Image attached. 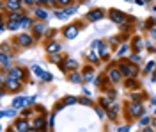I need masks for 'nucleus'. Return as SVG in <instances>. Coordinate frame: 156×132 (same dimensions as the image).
Wrapping results in <instances>:
<instances>
[{"mask_svg":"<svg viewBox=\"0 0 156 132\" xmlns=\"http://www.w3.org/2000/svg\"><path fill=\"white\" fill-rule=\"evenodd\" d=\"M117 66H119V70H121V73H122V77L124 79H136L138 77V73H140V68L136 66L133 61H119L117 62Z\"/></svg>","mask_w":156,"mask_h":132,"instance_id":"nucleus-1","label":"nucleus"},{"mask_svg":"<svg viewBox=\"0 0 156 132\" xmlns=\"http://www.w3.org/2000/svg\"><path fill=\"white\" fill-rule=\"evenodd\" d=\"M124 112H126L128 120H136L144 114V105L140 102H128L124 105Z\"/></svg>","mask_w":156,"mask_h":132,"instance_id":"nucleus-2","label":"nucleus"},{"mask_svg":"<svg viewBox=\"0 0 156 132\" xmlns=\"http://www.w3.org/2000/svg\"><path fill=\"white\" fill-rule=\"evenodd\" d=\"M14 43H16L18 47H21V48H30V47L36 43V38L30 36L29 32H21V34H18V36L14 38Z\"/></svg>","mask_w":156,"mask_h":132,"instance_id":"nucleus-3","label":"nucleus"},{"mask_svg":"<svg viewBox=\"0 0 156 132\" xmlns=\"http://www.w3.org/2000/svg\"><path fill=\"white\" fill-rule=\"evenodd\" d=\"M107 75H108V79H110V82H112V84H119V82H122V79H124L117 64H112V66L108 68Z\"/></svg>","mask_w":156,"mask_h":132,"instance_id":"nucleus-4","label":"nucleus"},{"mask_svg":"<svg viewBox=\"0 0 156 132\" xmlns=\"http://www.w3.org/2000/svg\"><path fill=\"white\" fill-rule=\"evenodd\" d=\"M108 16H110V20L114 21V23H117V25H122L126 20H129V16L124 14L122 11H119V9H110L108 11Z\"/></svg>","mask_w":156,"mask_h":132,"instance_id":"nucleus-5","label":"nucleus"},{"mask_svg":"<svg viewBox=\"0 0 156 132\" xmlns=\"http://www.w3.org/2000/svg\"><path fill=\"white\" fill-rule=\"evenodd\" d=\"M12 129H14V132H27L29 129H32L30 127V122L29 118H18V120H14V123H12Z\"/></svg>","mask_w":156,"mask_h":132,"instance_id":"nucleus-6","label":"nucleus"},{"mask_svg":"<svg viewBox=\"0 0 156 132\" xmlns=\"http://www.w3.org/2000/svg\"><path fill=\"white\" fill-rule=\"evenodd\" d=\"M9 75L11 79H18V81H25V77L29 75V71L25 70V68H21V66H12L9 70Z\"/></svg>","mask_w":156,"mask_h":132,"instance_id":"nucleus-7","label":"nucleus"},{"mask_svg":"<svg viewBox=\"0 0 156 132\" xmlns=\"http://www.w3.org/2000/svg\"><path fill=\"white\" fill-rule=\"evenodd\" d=\"M2 11H9V13L21 11V0H4V4H2Z\"/></svg>","mask_w":156,"mask_h":132,"instance_id":"nucleus-8","label":"nucleus"},{"mask_svg":"<svg viewBox=\"0 0 156 132\" xmlns=\"http://www.w3.org/2000/svg\"><path fill=\"white\" fill-rule=\"evenodd\" d=\"M12 54L11 52H0V66L2 70H11L12 68Z\"/></svg>","mask_w":156,"mask_h":132,"instance_id":"nucleus-9","label":"nucleus"},{"mask_svg":"<svg viewBox=\"0 0 156 132\" xmlns=\"http://www.w3.org/2000/svg\"><path fill=\"white\" fill-rule=\"evenodd\" d=\"M2 88H5V89H9V91H14L18 93L21 91V88H23V84H21V81H18V79H7V82H5V86H2Z\"/></svg>","mask_w":156,"mask_h":132,"instance_id":"nucleus-10","label":"nucleus"},{"mask_svg":"<svg viewBox=\"0 0 156 132\" xmlns=\"http://www.w3.org/2000/svg\"><path fill=\"white\" fill-rule=\"evenodd\" d=\"M80 23H71V25H68L66 29H64V36L68 38V40H73V38H76L78 31H80Z\"/></svg>","mask_w":156,"mask_h":132,"instance_id":"nucleus-11","label":"nucleus"},{"mask_svg":"<svg viewBox=\"0 0 156 132\" xmlns=\"http://www.w3.org/2000/svg\"><path fill=\"white\" fill-rule=\"evenodd\" d=\"M89 21H99L101 18H105V11L103 9H90L85 16Z\"/></svg>","mask_w":156,"mask_h":132,"instance_id":"nucleus-12","label":"nucleus"},{"mask_svg":"<svg viewBox=\"0 0 156 132\" xmlns=\"http://www.w3.org/2000/svg\"><path fill=\"white\" fill-rule=\"evenodd\" d=\"M32 129H36V130H39V132H44V129H46V118L36 116V118L32 120Z\"/></svg>","mask_w":156,"mask_h":132,"instance_id":"nucleus-13","label":"nucleus"},{"mask_svg":"<svg viewBox=\"0 0 156 132\" xmlns=\"http://www.w3.org/2000/svg\"><path fill=\"white\" fill-rule=\"evenodd\" d=\"M44 50H46L48 55H51V54H58V52L62 50V45H60L58 41H48V45L44 47Z\"/></svg>","mask_w":156,"mask_h":132,"instance_id":"nucleus-14","label":"nucleus"},{"mask_svg":"<svg viewBox=\"0 0 156 132\" xmlns=\"http://www.w3.org/2000/svg\"><path fill=\"white\" fill-rule=\"evenodd\" d=\"M124 88H126V89H129V91H136V89H140V82L136 81V79H133V77H131V79H124Z\"/></svg>","mask_w":156,"mask_h":132,"instance_id":"nucleus-15","label":"nucleus"},{"mask_svg":"<svg viewBox=\"0 0 156 132\" xmlns=\"http://www.w3.org/2000/svg\"><path fill=\"white\" fill-rule=\"evenodd\" d=\"M32 31H34V38H36V40H41V38L44 36V31H46V27H44V23H34Z\"/></svg>","mask_w":156,"mask_h":132,"instance_id":"nucleus-16","label":"nucleus"},{"mask_svg":"<svg viewBox=\"0 0 156 132\" xmlns=\"http://www.w3.org/2000/svg\"><path fill=\"white\" fill-rule=\"evenodd\" d=\"M25 18V14L21 13V11H16V13H9V16L5 18L7 21H18V23H21V20Z\"/></svg>","mask_w":156,"mask_h":132,"instance_id":"nucleus-17","label":"nucleus"},{"mask_svg":"<svg viewBox=\"0 0 156 132\" xmlns=\"http://www.w3.org/2000/svg\"><path fill=\"white\" fill-rule=\"evenodd\" d=\"M142 48H144V41H142V38L135 36V38H133V50H135V54H140Z\"/></svg>","mask_w":156,"mask_h":132,"instance_id":"nucleus-18","label":"nucleus"},{"mask_svg":"<svg viewBox=\"0 0 156 132\" xmlns=\"http://www.w3.org/2000/svg\"><path fill=\"white\" fill-rule=\"evenodd\" d=\"M85 57H87L89 61L92 62V64H96V62H99V59H101V57L98 55V52H94V50L87 52V54H85Z\"/></svg>","mask_w":156,"mask_h":132,"instance_id":"nucleus-19","label":"nucleus"},{"mask_svg":"<svg viewBox=\"0 0 156 132\" xmlns=\"http://www.w3.org/2000/svg\"><path fill=\"white\" fill-rule=\"evenodd\" d=\"M27 102H32V100H30V98L27 100V98L20 96V98H16V100H12V107H14V109H18V107H23V105H25Z\"/></svg>","mask_w":156,"mask_h":132,"instance_id":"nucleus-20","label":"nucleus"},{"mask_svg":"<svg viewBox=\"0 0 156 132\" xmlns=\"http://www.w3.org/2000/svg\"><path fill=\"white\" fill-rule=\"evenodd\" d=\"M117 111H119V105H117V104H114V105H112V109L107 112L108 118H110L112 122H114V120H117Z\"/></svg>","mask_w":156,"mask_h":132,"instance_id":"nucleus-21","label":"nucleus"},{"mask_svg":"<svg viewBox=\"0 0 156 132\" xmlns=\"http://www.w3.org/2000/svg\"><path fill=\"white\" fill-rule=\"evenodd\" d=\"M68 79H69L71 82L78 84V82H82V79H83V77H82L80 73H76V71H73V73H69V75H68Z\"/></svg>","mask_w":156,"mask_h":132,"instance_id":"nucleus-22","label":"nucleus"},{"mask_svg":"<svg viewBox=\"0 0 156 132\" xmlns=\"http://www.w3.org/2000/svg\"><path fill=\"white\" fill-rule=\"evenodd\" d=\"M110 105H112V102H110V98H99V107H103V109H107V112L110 111Z\"/></svg>","mask_w":156,"mask_h":132,"instance_id":"nucleus-23","label":"nucleus"},{"mask_svg":"<svg viewBox=\"0 0 156 132\" xmlns=\"http://www.w3.org/2000/svg\"><path fill=\"white\" fill-rule=\"evenodd\" d=\"M36 16H37L39 20H48V13H46V11L44 9H41V7H37V9H36Z\"/></svg>","mask_w":156,"mask_h":132,"instance_id":"nucleus-24","label":"nucleus"},{"mask_svg":"<svg viewBox=\"0 0 156 132\" xmlns=\"http://www.w3.org/2000/svg\"><path fill=\"white\" fill-rule=\"evenodd\" d=\"M151 122H153V118H149V116H142V120H140V127L146 129V127L151 125Z\"/></svg>","mask_w":156,"mask_h":132,"instance_id":"nucleus-25","label":"nucleus"},{"mask_svg":"<svg viewBox=\"0 0 156 132\" xmlns=\"http://www.w3.org/2000/svg\"><path fill=\"white\" fill-rule=\"evenodd\" d=\"M92 75H94V68H92V66H85V77H83V79H85V81H90Z\"/></svg>","mask_w":156,"mask_h":132,"instance_id":"nucleus-26","label":"nucleus"},{"mask_svg":"<svg viewBox=\"0 0 156 132\" xmlns=\"http://www.w3.org/2000/svg\"><path fill=\"white\" fill-rule=\"evenodd\" d=\"M57 29H48V31L44 32V38H46V40H53V38H55V36H57Z\"/></svg>","mask_w":156,"mask_h":132,"instance_id":"nucleus-27","label":"nucleus"},{"mask_svg":"<svg viewBox=\"0 0 156 132\" xmlns=\"http://www.w3.org/2000/svg\"><path fill=\"white\" fill-rule=\"evenodd\" d=\"M4 20H5V18H4ZM20 27H21V23H18V21H7V29H9V31H16Z\"/></svg>","mask_w":156,"mask_h":132,"instance_id":"nucleus-28","label":"nucleus"},{"mask_svg":"<svg viewBox=\"0 0 156 132\" xmlns=\"http://www.w3.org/2000/svg\"><path fill=\"white\" fill-rule=\"evenodd\" d=\"M131 98H133V102H140V104H142V98H146V95H144V93H133Z\"/></svg>","mask_w":156,"mask_h":132,"instance_id":"nucleus-29","label":"nucleus"},{"mask_svg":"<svg viewBox=\"0 0 156 132\" xmlns=\"http://www.w3.org/2000/svg\"><path fill=\"white\" fill-rule=\"evenodd\" d=\"M21 27H34V21L30 20L29 16H25V18L21 20Z\"/></svg>","mask_w":156,"mask_h":132,"instance_id":"nucleus-30","label":"nucleus"},{"mask_svg":"<svg viewBox=\"0 0 156 132\" xmlns=\"http://www.w3.org/2000/svg\"><path fill=\"white\" fill-rule=\"evenodd\" d=\"M48 61L53 62V64H60V57H58L57 54H51V55H48Z\"/></svg>","mask_w":156,"mask_h":132,"instance_id":"nucleus-31","label":"nucleus"},{"mask_svg":"<svg viewBox=\"0 0 156 132\" xmlns=\"http://www.w3.org/2000/svg\"><path fill=\"white\" fill-rule=\"evenodd\" d=\"M153 68H156V61H149V62L146 64V68H144V73H149Z\"/></svg>","mask_w":156,"mask_h":132,"instance_id":"nucleus-32","label":"nucleus"},{"mask_svg":"<svg viewBox=\"0 0 156 132\" xmlns=\"http://www.w3.org/2000/svg\"><path fill=\"white\" fill-rule=\"evenodd\" d=\"M36 4H46V6H57V0H34Z\"/></svg>","mask_w":156,"mask_h":132,"instance_id":"nucleus-33","label":"nucleus"},{"mask_svg":"<svg viewBox=\"0 0 156 132\" xmlns=\"http://www.w3.org/2000/svg\"><path fill=\"white\" fill-rule=\"evenodd\" d=\"M69 4H73V0H57V6H60V7H69Z\"/></svg>","mask_w":156,"mask_h":132,"instance_id":"nucleus-34","label":"nucleus"},{"mask_svg":"<svg viewBox=\"0 0 156 132\" xmlns=\"http://www.w3.org/2000/svg\"><path fill=\"white\" fill-rule=\"evenodd\" d=\"M55 18H58V20H66L68 14H66V11H55Z\"/></svg>","mask_w":156,"mask_h":132,"instance_id":"nucleus-35","label":"nucleus"},{"mask_svg":"<svg viewBox=\"0 0 156 132\" xmlns=\"http://www.w3.org/2000/svg\"><path fill=\"white\" fill-rule=\"evenodd\" d=\"M0 116H16V109H9V111H2Z\"/></svg>","mask_w":156,"mask_h":132,"instance_id":"nucleus-36","label":"nucleus"},{"mask_svg":"<svg viewBox=\"0 0 156 132\" xmlns=\"http://www.w3.org/2000/svg\"><path fill=\"white\" fill-rule=\"evenodd\" d=\"M131 61L136 64V62H140L142 59H140V55H138V54H131Z\"/></svg>","mask_w":156,"mask_h":132,"instance_id":"nucleus-37","label":"nucleus"},{"mask_svg":"<svg viewBox=\"0 0 156 132\" xmlns=\"http://www.w3.org/2000/svg\"><path fill=\"white\" fill-rule=\"evenodd\" d=\"M126 52H128V45H122V48H121V50L117 52V55L121 57V55H122V54H126Z\"/></svg>","mask_w":156,"mask_h":132,"instance_id":"nucleus-38","label":"nucleus"},{"mask_svg":"<svg viewBox=\"0 0 156 132\" xmlns=\"http://www.w3.org/2000/svg\"><path fill=\"white\" fill-rule=\"evenodd\" d=\"M64 11H66V14L69 16V14H75V11H76V7H66Z\"/></svg>","mask_w":156,"mask_h":132,"instance_id":"nucleus-39","label":"nucleus"},{"mask_svg":"<svg viewBox=\"0 0 156 132\" xmlns=\"http://www.w3.org/2000/svg\"><path fill=\"white\" fill-rule=\"evenodd\" d=\"M80 104H85V105H92V102L89 98H80Z\"/></svg>","mask_w":156,"mask_h":132,"instance_id":"nucleus-40","label":"nucleus"},{"mask_svg":"<svg viewBox=\"0 0 156 132\" xmlns=\"http://www.w3.org/2000/svg\"><path fill=\"white\" fill-rule=\"evenodd\" d=\"M21 4H25V6H34L36 2H34V0H21Z\"/></svg>","mask_w":156,"mask_h":132,"instance_id":"nucleus-41","label":"nucleus"},{"mask_svg":"<svg viewBox=\"0 0 156 132\" xmlns=\"http://www.w3.org/2000/svg\"><path fill=\"white\" fill-rule=\"evenodd\" d=\"M119 132H129V125H126V127H121V129H119Z\"/></svg>","mask_w":156,"mask_h":132,"instance_id":"nucleus-42","label":"nucleus"},{"mask_svg":"<svg viewBox=\"0 0 156 132\" xmlns=\"http://www.w3.org/2000/svg\"><path fill=\"white\" fill-rule=\"evenodd\" d=\"M30 114H32V111H27V109H25V111H23V118H27V116H30Z\"/></svg>","mask_w":156,"mask_h":132,"instance_id":"nucleus-43","label":"nucleus"},{"mask_svg":"<svg viewBox=\"0 0 156 132\" xmlns=\"http://www.w3.org/2000/svg\"><path fill=\"white\" fill-rule=\"evenodd\" d=\"M142 132H154V130H153V127H146Z\"/></svg>","mask_w":156,"mask_h":132,"instance_id":"nucleus-44","label":"nucleus"},{"mask_svg":"<svg viewBox=\"0 0 156 132\" xmlns=\"http://www.w3.org/2000/svg\"><path fill=\"white\" fill-rule=\"evenodd\" d=\"M135 4H138V6H144V4H146V2H144V0H136Z\"/></svg>","mask_w":156,"mask_h":132,"instance_id":"nucleus-45","label":"nucleus"},{"mask_svg":"<svg viewBox=\"0 0 156 132\" xmlns=\"http://www.w3.org/2000/svg\"><path fill=\"white\" fill-rule=\"evenodd\" d=\"M151 125H153V129H156V118H153V122H151Z\"/></svg>","mask_w":156,"mask_h":132,"instance_id":"nucleus-46","label":"nucleus"},{"mask_svg":"<svg viewBox=\"0 0 156 132\" xmlns=\"http://www.w3.org/2000/svg\"><path fill=\"white\" fill-rule=\"evenodd\" d=\"M27 132H39V130H36V129H29Z\"/></svg>","mask_w":156,"mask_h":132,"instance_id":"nucleus-47","label":"nucleus"},{"mask_svg":"<svg viewBox=\"0 0 156 132\" xmlns=\"http://www.w3.org/2000/svg\"><path fill=\"white\" fill-rule=\"evenodd\" d=\"M153 105H156V98H153Z\"/></svg>","mask_w":156,"mask_h":132,"instance_id":"nucleus-48","label":"nucleus"},{"mask_svg":"<svg viewBox=\"0 0 156 132\" xmlns=\"http://www.w3.org/2000/svg\"><path fill=\"white\" fill-rule=\"evenodd\" d=\"M144 2H153V0H144Z\"/></svg>","mask_w":156,"mask_h":132,"instance_id":"nucleus-49","label":"nucleus"},{"mask_svg":"<svg viewBox=\"0 0 156 132\" xmlns=\"http://www.w3.org/2000/svg\"><path fill=\"white\" fill-rule=\"evenodd\" d=\"M9 132H12V130H9Z\"/></svg>","mask_w":156,"mask_h":132,"instance_id":"nucleus-50","label":"nucleus"},{"mask_svg":"<svg viewBox=\"0 0 156 132\" xmlns=\"http://www.w3.org/2000/svg\"><path fill=\"white\" fill-rule=\"evenodd\" d=\"M154 52H156V50H154Z\"/></svg>","mask_w":156,"mask_h":132,"instance_id":"nucleus-51","label":"nucleus"}]
</instances>
